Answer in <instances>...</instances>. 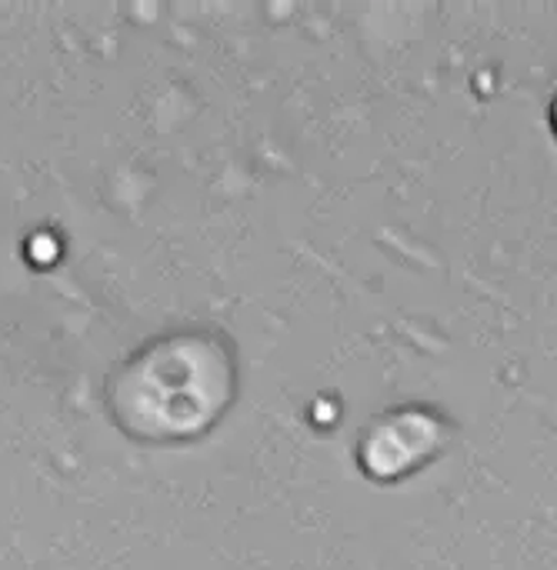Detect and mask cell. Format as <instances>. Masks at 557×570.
I'll return each instance as SVG.
<instances>
[{
	"instance_id": "cell-1",
	"label": "cell",
	"mask_w": 557,
	"mask_h": 570,
	"mask_svg": "<svg viewBox=\"0 0 557 570\" xmlns=\"http://www.w3.org/2000/svg\"><path fill=\"white\" fill-rule=\"evenodd\" d=\"M227 351L201 334L147 344L110 381V411L137 438L170 441L204 431L231 401Z\"/></svg>"
},
{
	"instance_id": "cell-2",
	"label": "cell",
	"mask_w": 557,
	"mask_h": 570,
	"mask_svg": "<svg viewBox=\"0 0 557 570\" xmlns=\"http://www.w3.org/2000/svg\"><path fill=\"white\" fill-rule=\"evenodd\" d=\"M451 444V421L428 404L378 414L358 441V461L374 481H404L438 461Z\"/></svg>"
},
{
	"instance_id": "cell-3",
	"label": "cell",
	"mask_w": 557,
	"mask_h": 570,
	"mask_svg": "<svg viewBox=\"0 0 557 570\" xmlns=\"http://www.w3.org/2000/svg\"><path fill=\"white\" fill-rule=\"evenodd\" d=\"M548 124H551V134L557 137V94L555 100H551V107H548Z\"/></svg>"
}]
</instances>
